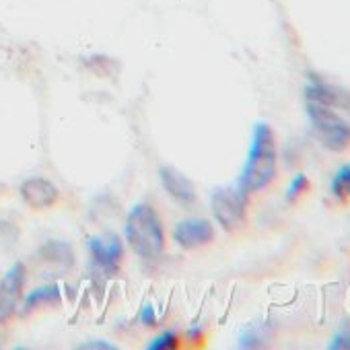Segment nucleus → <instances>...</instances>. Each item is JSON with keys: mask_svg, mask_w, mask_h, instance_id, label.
<instances>
[{"mask_svg": "<svg viewBox=\"0 0 350 350\" xmlns=\"http://www.w3.org/2000/svg\"><path fill=\"white\" fill-rule=\"evenodd\" d=\"M247 204H250V192H245L239 184L215 190L211 200L213 215L225 231H235L245 223Z\"/></svg>", "mask_w": 350, "mask_h": 350, "instance_id": "20e7f679", "label": "nucleus"}, {"mask_svg": "<svg viewBox=\"0 0 350 350\" xmlns=\"http://www.w3.org/2000/svg\"><path fill=\"white\" fill-rule=\"evenodd\" d=\"M140 321L144 325H154L157 323V315H154V307L152 305H144L140 311Z\"/></svg>", "mask_w": 350, "mask_h": 350, "instance_id": "2eb2a0df", "label": "nucleus"}, {"mask_svg": "<svg viewBox=\"0 0 350 350\" xmlns=\"http://www.w3.org/2000/svg\"><path fill=\"white\" fill-rule=\"evenodd\" d=\"M42 258L46 262H52V264H60L62 268H70L72 266V250L64 243H48L44 250H42Z\"/></svg>", "mask_w": 350, "mask_h": 350, "instance_id": "f8f14e48", "label": "nucleus"}, {"mask_svg": "<svg viewBox=\"0 0 350 350\" xmlns=\"http://www.w3.org/2000/svg\"><path fill=\"white\" fill-rule=\"evenodd\" d=\"M126 239L136 256L154 260L165 250L163 223L150 204H136L126 219Z\"/></svg>", "mask_w": 350, "mask_h": 350, "instance_id": "f03ea898", "label": "nucleus"}, {"mask_svg": "<svg viewBox=\"0 0 350 350\" xmlns=\"http://www.w3.org/2000/svg\"><path fill=\"white\" fill-rule=\"evenodd\" d=\"M175 346H180V336L169 329V332L157 336L146 348L148 350H169V348H175Z\"/></svg>", "mask_w": 350, "mask_h": 350, "instance_id": "ddd939ff", "label": "nucleus"}, {"mask_svg": "<svg viewBox=\"0 0 350 350\" xmlns=\"http://www.w3.org/2000/svg\"><path fill=\"white\" fill-rule=\"evenodd\" d=\"M159 175H161V184H163L165 192L175 202L192 204L196 200V188L184 173H180L178 169H173V167H161Z\"/></svg>", "mask_w": 350, "mask_h": 350, "instance_id": "1a4fd4ad", "label": "nucleus"}, {"mask_svg": "<svg viewBox=\"0 0 350 350\" xmlns=\"http://www.w3.org/2000/svg\"><path fill=\"white\" fill-rule=\"evenodd\" d=\"M329 348H350V332H342L334 338Z\"/></svg>", "mask_w": 350, "mask_h": 350, "instance_id": "dca6fc26", "label": "nucleus"}, {"mask_svg": "<svg viewBox=\"0 0 350 350\" xmlns=\"http://www.w3.org/2000/svg\"><path fill=\"white\" fill-rule=\"evenodd\" d=\"M21 198L33 211H46L56 204L58 188L46 178H29L21 184Z\"/></svg>", "mask_w": 350, "mask_h": 350, "instance_id": "6e6552de", "label": "nucleus"}, {"mask_svg": "<svg viewBox=\"0 0 350 350\" xmlns=\"http://www.w3.org/2000/svg\"><path fill=\"white\" fill-rule=\"evenodd\" d=\"M89 254H91L93 264L99 270L113 274L120 268V262L124 258V245H122L118 235L103 233V235H97L89 241Z\"/></svg>", "mask_w": 350, "mask_h": 350, "instance_id": "39448f33", "label": "nucleus"}, {"mask_svg": "<svg viewBox=\"0 0 350 350\" xmlns=\"http://www.w3.org/2000/svg\"><path fill=\"white\" fill-rule=\"evenodd\" d=\"M307 188H309V182H307L305 175H303V173L295 175L293 182H291L288 188H286V200H288V202H295L301 194L307 192Z\"/></svg>", "mask_w": 350, "mask_h": 350, "instance_id": "4468645a", "label": "nucleus"}, {"mask_svg": "<svg viewBox=\"0 0 350 350\" xmlns=\"http://www.w3.org/2000/svg\"><path fill=\"white\" fill-rule=\"evenodd\" d=\"M173 239L184 250H198L215 239V229L204 219H188L173 229Z\"/></svg>", "mask_w": 350, "mask_h": 350, "instance_id": "0eeeda50", "label": "nucleus"}, {"mask_svg": "<svg viewBox=\"0 0 350 350\" xmlns=\"http://www.w3.org/2000/svg\"><path fill=\"white\" fill-rule=\"evenodd\" d=\"M329 190L338 202L350 200V165H344L342 169L336 171V175L332 178V184H329Z\"/></svg>", "mask_w": 350, "mask_h": 350, "instance_id": "9b49d317", "label": "nucleus"}, {"mask_svg": "<svg viewBox=\"0 0 350 350\" xmlns=\"http://www.w3.org/2000/svg\"><path fill=\"white\" fill-rule=\"evenodd\" d=\"M81 348H87V350H89V348H97V350H99V348H103V350H111L113 346H111V344H107V342H103V340H95V342H85Z\"/></svg>", "mask_w": 350, "mask_h": 350, "instance_id": "f3484780", "label": "nucleus"}, {"mask_svg": "<svg viewBox=\"0 0 350 350\" xmlns=\"http://www.w3.org/2000/svg\"><path fill=\"white\" fill-rule=\"evenodd\" d=\"M25 284V266L15 264L0 282V325L7 323L15 313L19 305V297Z\"/></svg>", "mask_w": 350, "mask_h": 350, "instance_id": "423d86ee", "label": "nucleus"}, {"mask_svg": "<svg viewBox=\"0 0 350 350\" xmlns=\"http://www.w3.org/2000/svg\"><path fill=\"white\" fill-rule=\"evenodd\" d=\"M307 116L311 122V128L319 142L329 150H344L350 144V122H346L340 113L334 111V107L307 101Z\"/></svg>", "mask_w": 350, "mask_h": 350, "instance_id": "7ed1b4c3", "label": "nucleus"}, {"mask_svg": "<svg viewBox=\"0 0 350 350\" xmlns=\"http://www.w3.org/2000/svg\"><path fill=\"white\" fill-rule=\"evenodd\" d=\"M56 303H60V288L56 284H48L27 295L23 303V313H31L44 305H56Z\"/></svg>", "mask_w": 350, "mask_h": 350, "instance_id": "9d476101", "label": "nucleus"}, {"mask_svg": "<svg viewBox=\"0 0 350 350\" xmlns=\"http://www.w3.org/2000/svg\"><path fill=\"white\" fill-rule=\"evenodd\" d=\"M276 175V138L268 124L260 122L254 126L252 144L245 167L239 175V186L254 194L268 188Z\"/></svg>", "mask_w": 350, "mask_h": 350, "instance_id": "f257e3e1", "label": "nucleus"}]
</instances>
